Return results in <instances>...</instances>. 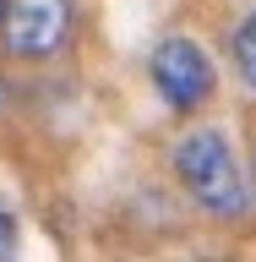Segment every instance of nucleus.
Listing matches in <instances>:
<instances>
[{
    "label": "nucleus",
    "instance_id": "obj_1",
    "mask_svg": "<svg viewBox=\"0 0 256 262\" xmlns=\"http://www.w3.org/2000/svg\"><path fill=\"white\" fill-rule=\"evenodd\" d=\"M175 164V180L180 191L191 196L196 208L218 219V224H240L245 208H251V196H245V175H240V159H235V147L218 126H196L185 131L169 153Z\"/></svg>",
    "mask_w": 256,
    "mask_h": 262
},
{
    "label": "nucleus",
    "instance_id": "obj_2",
    "mask_svg": "<svg viewBox=\"0 0 256 262\" xmlns=\"http://www.w3.org/2000/svg\"><path fill=\"white\" fill-rule=\"evenodd\" d=\"M147 71H153V88H158V98H164L175 115L202 110V104L213 98V88H218V77H213V60L191 44V38H180V33L153 44V55H147Z\"/></svg>",
    "mask_w": 256,
    "mask_h": 262
},
{
    "label": "nucleus",
    "instance_id": "obj_3",
    "mask_svg": "<svg viewBox=\"0 0 256 262\" xmlns=\"http://www.w3.org/2000/svg\"><path fill=\"white\" fill-rule=\"evenodd\" d=\"M71 38V0H6L0 44L11 60H49Z\"/></svg>",
    "mask_w": 256,
    "mask_h": 262
},
{
    "label": "nucleus",
    "instance_id": "obj_4",
    "mask_svg": "<svg viewBox=\"0 0 256 262\" xmlns=\"http://www.w3.org/2000/svg\"><path fill=\"white\" fill-rule=\"evenodd\" d=\"M229 60H235L240 82L256 93V11H251V16H240V28L229 33Z\"/></svg>",
    "mask_w": 256,
    "mask_h": 262
},
{
    "label": "nucleus",
    "instance_id": "obj_5",
    "mask_svg": "<svg viewBox=\"0 0 256 262\" xmlns=\"http://www.w3.org/2000/svg\"><path fill=\"white\" fill-rule=\"evenodd\" d=\"M6 257H16V219L0 208V262H6Z\"/></svg>",
    "mask_w": 256,
    "mask_h": 262
},
{
    "label": "nucleus",
    "instance_id": "obj_6",
    "mask_svg": "<svg viewBox=\"0 0 256 262\" xmlns=\"http://www.w3.org/2000/svg\"><path fill=\"white\" fill-rule=\"evenodd\" d=\"M0 11H6V0H0Z\"/></svg>",
    "mask_w": 256,
    "mask_h": 262
}]
</instances>
